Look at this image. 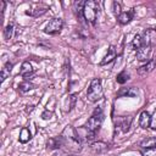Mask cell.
I'll use <instances>...</instances> for the list:
<instances>
[{
  "mask_svg": "<svg viewBox=\"0 0 156 156\" xmlns=\"http://www.w3.org/2000/svg\"><path fill=\"white\" fill-rule=\"evenodd\" d=\"M116 123V127L121 128L122 132H127L130 127V123H132V117H118L117 121L115 122Z\"/></svg>",
  "mask_w": 156,
  "mask_h": 156,
  "instance_id": "14",
  "label": "cell"
},
{
  "mask_svg": "<svg viewBox=\"0 0 156 156\" xmlns=\"http://www.w3.org/2000/svg\"><path fill=\"white\" fill-rule=\"evenodd\" d=\"M32 138V134H30V130L27 128V127H23L20 132V136H18V140L22 143V144H26Z\"/></svg>",
  "mask_w": 156,
  "mask_h": 156,
  "instance_id": "18",
  "label": "cell"
},
{
  "mask_svg": "<svg viewBox=\"0 0 156 156\" xmlns=\"http://www.w3.org/2000/svg\"><path fill=\"white\" fill-rule=\"evenodd\" d=\"M116 79H117V83H119V84H124V83L129 79V73H128L127 71H122L121 73L117 74Z\"/></svg>",
  "mask_w": 156,
  "mask_h": 156,
  "instance_id": "23",
  "label": "cell"
},
{
  "mask_svg": "<svg viewBox=\"0 0 156 156\" xmlns=\"http://www.w3.org/2000/svg\"><path fill=\"white\" fill-rule=\"evenodd\" d=\"M13 30H15L13 24H12V23L7 24V26L5 27V29H4V35H5V38H6V39H11L12 35H13Z\"/></svg>",
  "mask_w": 156,
  "mask_h": 156,
  "instance_id": "24",
  "label": "cell"
},
{
  "mask_svg": "<svg viewBox=\"0 0 156 156\" xmlns=\"http://www.w3.org/2000/svg\"><path fill=\"white\" fill-rule=\"evenodd\" d=\"M102 121H104V115L102 113H99V115H91V117H89V119L85 123V128L88 132H91V133H96L101 124H102Z\"/></svg>",
  "mask_w": 156,
  "mask_h": 156,
  "instance_id": "4",
  "label": "cell"
},
{
  "mask_svg": "<svg viewBox=\"0 0 156 156\" xmlns=\"http://www.w3.org/2000/svg\"><path fill=\"white\" fill-rule=\"evenodd\" d=\"M46 147L50 149V150H60L61 147H63V143H62V139L61 136H54V138H50L48 141H46Z\"/></svg>",
  "mask_w": 156,
  "mask_h": 156,
  "instance_id": "10",
  "label": "cell"
},
{
  "mask_svg": "<svg viewBox=\"0 0 156 156\" xmlns=\"http://www.w3.org/2000/svg\"><path fill=\"white\" fill-rule=\"evenodd\" d=\"M139 91L138 88L135 87H127V88H121L119 91L117 93V98H135L138 96Z\"/></svg>",
  "mask_w": 156,
  "mask_h": 156,
  "instance_id": "8",
  "label": "cell"
},
{
  "mask_svg": "<svg viewBox=\"0 0 156 156\" xmlns=\"http://www.w3.org/2000/svg\"><path fill=\"white\" fill-rule=\"evenodd\" d=\"M62 143H63V147H66L69 152L77 154L82 150V140L78 135V132L74 127L72 126H66L65 129L62 130V133L60 134Z\"/></svg>",
  "mask_w": 156,
  "mask_h": 156,
  "instance_id": "1",
  "label": "cell"
},
{
  "mask_svg": "<svg viewBox=\"0 0 156 156\" xmlns=\"http://www.w3.org/2000/svg\"><path fill=\"white\" fill-rule=\"evenodd\" d=\"M91 150L94 152H98V154H101V152H105L106 150H108V144L104 143V141H95L90 145Z\"/></svg>",
  "mask_w": 156,
  "mask_h": 156,
  "instance_id": "16",
  "label": "cell"
},
{
  "mask_svg": "<svg viewBox=\"0 0 156 156\" xmlns=\"http://www.w3.org/2000/svg\"><path fill=\"white\" fill-rule=\"evenodd\" d=\"M84 4H85V1H74L73 2V10H74V13L76 15H78V16L83 15Z\"/></svg>",
  "mask_w": 156,
  "mask_h": 156,
  "instance_id": "21",
  "label": "cell"
},
{
  "mask_svg": "<svg viewBox=\"0 0 156 156\" xmlns=\"http://www.w3.org/2000/svg\"><path fill=\"white\" fill-rule=\"evenodd\" d=\"M34 73V68L32 66L30 62L28 61H24L21 66V69H20V74L23 77V78H29L32 74Z\"/></svg>",
  "mask_w": 156,
  "mask_h": 156,
  "instance_id": "13",
  "label": "cell"
},
{
  "mask_svg": "<svg viewBox=\"0 0 156 156\" xmlns=\"http://www.w3.org/2000/svg\"><path fill=\"white\" fill-rule=\"evenodd\" d=\"M150 113L147 111H143L140 113V117H139V126L143 128V129H146L147 127H150Z\"/></svg>",
  "mask_w": 156,
  "mask_h": 156,
  "instance_id": "15",
  "label": "cell"
},
{
  "mask_svg": "<svg viewBox=\"0 0 156 156\" xmlns=\"http://www.w3.org/2000/svg\"><path fill=\"white\" fill-rule=\"evenodd\" d=\"M132 18H133V10H132V11L122 12V13L117 17L119 24H127V23H129V22L132 21Z\"/></svg>",
  "mask_w": 156,
  "mask_h": 156,
  "instance_id": "17",
  "label": "cell"
},
{
  "mask_svg": "<svg viewBox=\"0 0 156 156\" xmlns=\"http://www.w3.org/2000/svg\"><path fill=\"white\" fill-rule=\"evenodd\" d=\"M141 39H143L144 45H147V46L152 48V45L156 44V29H154V28L145 29L144 33L141 34Z\"/></svg>",
  "mask_w": 156,
  "mask_h": 156,
  "instance_id": "6",
  "label": "cell"
},
{
  "mask_svg": "<svg viewBox=\"0 0 156 156\" xmlns=\"http://www.w3.org/2000/svg\"><path fill=\"white\" fill-rule=\"evenodd\" d=\"M33 88H34L33 83H30V82H28V80H24V82L20 83V85H18V89H20L21 93H27V91L32 90Z\"/></svg>",
  "mask_w": 156,
  "mask_h": 156,
  "instance_id": "20",
  "label": "cell"
},
{
  "mask_svg": "<svg viewBox=\"0 0 156 156\" xmlns=\"http://www.w3.org/2000/svg\"><path fill=\"white\" fill-rule=\"evenodd\" d=\"M151 56V46H147V45H143L139 50H136V58L139 61H149Z\"/></svg>",
  "mask_w": 156,
  "mask_h": 156,
  "instance_id": "9",
  "label": "cell"
},
{
  "mask_svg": "<svg viewBox=\"0 0 156 156\" xmlns=\"http://www.w3.org/2000/svg\"><path fill=\"white\" fill-rule=\"evenodd\" d=\"M62 27H63V21H62V18H60V17H54V18H51V20L49 21V23L45 26L44 32H45L46 34H57V33L61 32Z\"/></svg>",
  "mask_w": 156,
  "mask_h": 156,
  "instance_id": "5",
  "label": "cell"
},
{
  "mask_svg": "<svg viewBox=\"0 0 156 156\" xmlns=\"http://www.w3.org/2000/svg\"><path fill=\"white\" fill-rule=\"evenodd\" d=\"M150 128L152 130H156V110H154L151 118H150Z\"/></svg>",
  "mask_w": 156,
  "mask_h": 156,
  "instance_id": "26",
  "label": "cell"
},
{
  "mask_svg": "<svg viewBox=\"0 0 156 156\" xmlns=\"http://www.w3.org/2000/svg\"><path fill=\"white\" fill-rule=\"evenodd\" d=\"M55 156H76V155H71V154H68L66 151H57L55 154Z\"/></svg>",
  "mask_w": 156,
  "mask_h": 156,
  "instance_id": "28",
  "label": "cell"
},
{
  "mask_svg": "<svg viewBox=\"0 0 156 156\" xmlns=\"http://www.w3.org/2000/svg\"><path fill=\"white\" fill-rule=\"evenodd\" d=\"M50 116H51V112H48V111H46V112H44V113L41 115V117H43L44 119H49V118H50Z\"/></svg>",
  "mask_w": 156,
  "mask_h": 156,
  "instance_id": "29",
  "label": "cell"
},
{
  "mask_svg": "<svg viewBox=\"0 0 156 156\" xmlns=\"http://www.w3.org/2000/svg\"><path fill=\"white\" fill-rule=\"evenodd\" d=\"M12 63L11 62H6L5 65H4V67H2V69H1V82H4L9 76H10V73H11V71H12Z\"/></svg>",
  "mask_w": 156,
  "mask_h": 156,
  "instance_id": "19",
  "label": "cell"
},
{
  "mask_svg": "<svg viewBox=\"0 0 156 156\" xmlns=\"http://www.w3.org/2000/svg\"><path fill=\"white\" fill-rule=\"evenodd\" d=\"M112 6H113V12H115V15H117V17H118V16L122 13V11H121V4L117 2V1H113Z\"/></svg>",
  "mask_w": 156,
  "mask_h": 156,
  "instance_id": "27",
  "label": "cell"
},
{
  "mask_svg": "<svg viewBox=\"0 0 156 156\" xmlns=\"http://www.w3.org/2000/svg\"><path fill=\"white\" fill-rule=\"evenodd\" d=\"M104 90H102V84H101V79L100 78H94L87 90V98L89 101L91 102H96L102 98Z\"/></svg>",
  "mask_w": 156,
  "mask_h": 156,
  "instance_id": "3",
  "label": "cell"
},
{
  "mask_svg": "<svg viewBox=\"0 0 156 156\" xmlns=\"http://www.w3.org/2000/svg\"><path fill=\"white\" fill-rule=\"evenodd\" d=\"M46 7H43V9H37V10H33L32 12H30V15L32 16H34V17H38V16H41V15H44L45 12H46Z\"/></svg>",
  "mask_w": 156,
  "mask_h": 156,
  "instance_id": "25",
  "label": "cell"
},
{
  "mask_svg": "<svg viewBox=\"0 0 156 156\" xmlns=\"http://www.w3.org/2000/svg\"><path fill=\"white\" fill-rule=\"evenodd\" d=\"M139 146L141 150H150V149H156V136H149L143 139L139 143Z\"/></svg>",
  "mask_w": 156,
  "mask_h": 156,
  "instance_id": "12",
  "label": "cell"
},
{
  "mask_svg": "<svg viewBox=\"0 0 156 156\" xmlns=\"http://www.w3.org/2000/svg\"><path fill=\"white\" fill-rule=\"evenodd\" d=\"M99 11H100L99 2L95 0H88V1H85L84 7H83V17L88 23L95 24Z\"/></svg>",
  "mask_w": 156,
  "mask_h": 156,
  "instance_id": "2",
  "label": "cell"
},
{
  "mask_svg": "<svg viewBox=\"0 0 156 156\" xmlns=\"http://www.w3.org/2000/svg\"><path fill=\"white\" fill-rule=\"evenodd\" d=\"M155 67H156V57H154V58L149 60L146 63L141 65V66L138 68V74L141 76V77H145V76H147L150 72H152Z\"/></svg>",
  "mask_w": 156,
  "mask_h": 156,
  "instance_id": "7",
  "label": "cell"
},
{
  "mask_svg": "<svg viewBox=\"0 0 156 156\" xmlns=\"http://www.w3.org/2000/svg\"><path fill=\"white\" fill-rule=\"evenodd\" d=\"M143 39H141V34H136L132 41V46L135 49V50H139L141 46H143Z\"/></svg>",
  "mask_w": 156,
  "mask_h": 156,
  "instance_id": "22",
  "label": "cell"
},
{
  "mask_svg": "<svg viewBox=\"0 0 156 156\" xmlns=\"http://www.w3.org/2000/svg\"><path fill=\"white\" fill-rule=\"evenodd\" d=\"M116 55H117V50H116V48H115L113 45H111V46L107 49V54H106L105 57L101 60L100 65H101V66H105V65L112 62V61L116 58Z\"/></svg>",
  "mask_w": 156,
  "mask_h": 156,
  "instance_id": "11",
  "label": "cell"
}]
</instances>
